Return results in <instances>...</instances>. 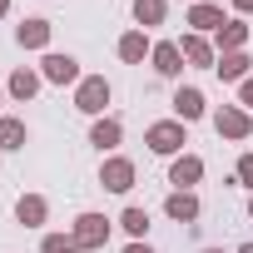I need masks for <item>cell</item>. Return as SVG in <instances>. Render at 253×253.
I'll return each mask as SVG.
<instances>
[{"mask_svg":"<svg viewBox=\"0 0 253 253\" xmlns=\"http://www.w3.org/2000/svg\"><path fill=\"white\" fill-rule=\"evenodd\" d=\"M75 104H80L84 114H104V104H109V80H104V75H84L80 89H75Z\"/></svg>","mask_w":253,"mask_h":253,"instance_id":"6da1fadb","label":"cell"},{"mask_svg":"<svg viewBox=\"0 0 253 253\" xmlns=\"http://www.w3.org/2000/svg\"><path fill=\"white\" fill-rule=\"evenodd\" d=\"M189 139H184V119H164V124H154L149 129V149L154 154H179Z\"/></svg>","mask_w":253,"mask_h":253,"instance_id":"7a4b0ae2","label":"cell"},{"mask_svg":"<svg viewBox=\"0 0 253 253\" xmlns=\"http://www.w3.org/2000/svg\"><path fill=\"white\" fill-rule=\"evenodd\" d=\"M213 129H218L223 139H248L253 119H248V109H238V104H223V109L213 114Z\"/></svg>","mask_w":253,"mask_h":253,"instance_id":"3957f363","label":"cell"},{"mask_svg":"<svg viewBox=\"0 0 253 253\" xmlns=\"http://www.w3.org/2000/svg\"><path fill=\"white\" fill-rule=\"evenodd\" d=\"M99 184L109 189V194H124L134 184V164L129 159H104V169H99Z\"/></svg>","mask_w":253,"mask_h":253,"instance_id":"277c9868","label":"cell"},{"mask_svg":"<svg viewBox=\"0 0 253 253\" xmlns=\"http://www.w3.org/2000/svg\"><path fill=\"white\" fill-rule=\"evenodd\" d=\"M189 25H194V35H209V30H223L228 20H223V10L213 5V0H194V10H189Z\"/></svg>","mask_w":253,"mask_h":253,"instance_id":"5b68a950","label":"cell"},{"mask_svg":"<svg viewBox=\"0 0 253 253\" xmlns=\"http://www.w3.org/2000/svg\"><path fill=\"white\" fill-rule=\"evenodd\" d=\"M109 238V223L99 218V213H80V223H75V243L80 248H99Z\"/></svg>","mask_w":253,"mask_h":253,"instance_id":"8992f818","label":"cell"},{"mask_svg":"<svg viewBox=\"0 0 253 253\" xmlns=\"http://www.w3.org/2000/svg\"><path fill=\"white\" fill-rule=\"evenodd\" d=\"M45 80H55V84H75V80H80V65H75L70 55H45Z\"/></svg>","mask_w":253,"mask_h":253,"instance_id":"52a82bcc","label":"cell"},{"mask_svg":"<svg viewBox=\"0 0 253 253\" xmlns=\"http://www.w3.org/2000/svg\"><path fill=\"white\" fill-rule=\"evenodd\" d=\"M199 174H204V159L184 154V159H174V169H169V184H179V189L189 194V184H199Z\"/></svg>","mask_w":253,"mask_h":253,"instance_id":"ba28073f","label":"cell"},{"mask_svg":"<svg viewBox=\"0 0 253 253\" xmlns=\"http://www.w3.org/2000/svg\"><path fill=\"white\" fill-rule=\"evenodd\" d=\"M179 55H184V60H189V65H218V60H213V50H209V40H204V35H184V40H179Z\"/></svg>","mask_w":253,"mask_h":253,"instance_id":"9c48e42d","label":"cell"},{"mask_svg":"<svg viewBox=\"0 0 253 253\" xmlns=\"http://www.w3.org/2000/svg\"><path fill=\"white\" fill-rule=\"evenodd\" d=\"M174 114H179L184 124H189V119H199V114H204V94H199L194 84H189V89H179V94H174Z\"/></svg>","mask_w":253,"mask_h":253,"instance_id":"30bf717a","label":"cell"},{"mask_svg":"<svg viewBox=\"0 0 253 253\" xmlns=\"http://www.w3.org/2000/svg\"><path fill=\"white\" fill-rule=\"evenodd\" d=\"M164 209H169V218H179V223H194V218H199V199H194V194H184V189H179V194H169V204H164Z\"/></svg>","mask_w":253,"mask_h":253,"instance_id":"8fae6325","label":"cell"},{"mask_svg":"<svg viewBox=\"0 0 253 253\" xmlns=\"http://www.w3.org/2000/svg\"><path fill=\"white\" fill-rule=\"evenodd\" d=\"M15 40H20L25 50H45V40H50V25H45V20H25V25L15 30Z\"/></svg>","mask_w":253,"mask_h":253,"instance_id":"7c38bea8","label":"cell"},{"mask_svg":"<svg viewBox=\"0 0 253 253\" xmlns=\"http://www.w3.org/2000/svg\"><path fill=\"white\" fill-rule=\"evenodd\" d=\"M154 70L174 80V75L184 70V55H179V45H154Z\"/></svg>","mask_w":253,"mask_h":253,"instance_id":"4fadbf2b","label":"cell"},{"mask_svg":"<svg viewBox=\"0 0 253 253\" xmlns=\"http://www.w3.org/2000/svg\"><path fill=\"white\" fill-rule=\"evenodd\" d=\"M223 80H248V55H238V50H228V55H218V65H213Z\"/></svg>","mask_w":253,"mask_h":253,"instance_id":"5bb4252c","label":"cell"},{"mask_svg":"<svg viewBox=\"0 0 253 253\" xmlns=\"http://www.w3.org/2000/svg\"><path fill=\"white\" fill-rule=\"evenodd\" d=\"M15 213H20V223H30V228H35V223H45V213H50V209H45V199H40V194H25V199L15 204Z\"/></svg>","mask_w":253,"mask_h":253,"instance_id":"9a60e30c","label":"cell"},{"mask_svg":"<svg viewBox=\"0 0 253 253\" xmlns=\"http://www.w3.org/2000/svg\"><path fill=\"white\" fill-rule=\"evenodd\" d=\"M35 89H40V75H35V70H15V75H10V94H15V99H30Z\"/></svg>","mask_w":253,"mask_h":253,"instance_id":"2e32d148","label":"cell"},{"mask_svg":"<svg viewBox=\"0 0 253 253\" xmlns=\"http://www.w3.org/2000/svg\"><path fill=\"white\" fill-rule=\"evenodd\" d=\"M144 50H149V40H144L139 30H129V35H124V40H119V55H124V60H129V65H139V60H144Z\"/></svg>","mask_w":253,"mask_h":253,"instance_id":"e0dca14e","label":"cell"},{"mask_svg":"<svg viewBox=\"0 0 253 253\" xmlns=\"http://www.w3.org/2000/svg\"><path fill=\"white\" fill-rule=\"evenodd\" d=\"M89 144H99V149H114V144H119V124H114V119H99L94 129H89Z\"/></svg>","mask_w":253,"mask_h":253,"instance_id":"ac0fdd59","label":"cell"},{"mask_svg":"<svg viewBox=\"0 0 253 253\" xmlns=\"http://www.w3.org/2000/svg\"><path fill=\"white\" fill-rule=\"evenodd\" d=\"M25 144V124L20 119H0V149H20Z\"/></svg>","mask_w":253,"mask_h":253,"instance_id":"d6986e66","label":"cell"},{"mask_svg":"<svg viewBox=\"0 0 253 253\" xmlns=\"http://www.w3.org/2000/svg\"><path fill=\"white\" fill-rule=\"evenodd\" d=\"M134 20L139 25H159L164 20V0H134Z\"/></svg>","mask_w":253,"mask_h":253,"instance_id":"ffe728a7","label":"cell"},{"mask_svg":"<svg viewBox=\"0 0 253 253\" xmlns=\"http://www.w3.org/2000/svg\"><path fill=\"white\" fill-rule=\"evenodd\" d=\"M243 40H248V25H238V20H228V25L218 30V45H223V50H238Z\"/></svg>","mask_w":253,"mask_h":253,"instance_id":"44dd1931","label":"cell"},{"mask_svg":"<svg viewBox=\"0 0 253 253\" xmlns=\"http://www.w3.org/2000/svg\"><path fill=\"white\" fill-rule=\"evenodd\" d=\"M45 253H80L75 233H45Z\"/></svg>","mask_w":253,"mask_h":253,"instance_id":"7402d4cb","label":"cell"},{"mask_svg":"<svg viewBox=\"0 0 253 253\" xmlns=\"http://www.w3.org/2000/svg\"><path fill=\"white\" fill-rule=\"evenodd\" d=\"M119 223L129 228L134 238H144V228H149V213H144V209H124V218H119Z\"/></svg>","mask_w":253,"mask_h":253,"instance_id":"603a6c76","label":"cell"},{"mask_svg":"<svg viewBox=\"0 0 253 253\" xmlns=\"http://www.w3.org/2000/svg\"><path fill=\"white\" fill-rule=\"evenodd\" d=\"M238 179H243V184H253V154H243V159H238Z\"/></svg>","mask_w":253,"mask_h":253,"instance_id":"cb8c5ba5","label":"cell"},{"mask_svg":"<svg viewBox=\"0 0 253 253\" xmlns=\"http://www.w3.org/2000/svg\"><path fill=\"white\" fill-rule=\"evenodd\" d=\"M243 104L253 109V80H243Z\"/></svg>","mask_w":253,"mask_h":253,"instance_id":"d4e9b609","label":"cell"},{"mask_svg":"<svg viewBox=\"0 0 253 253\" xmlns=\"http://www.w3.org/2000/svg\"><path fill=\"white\" fill-rule=\"evenodd\" d=\"M124 253H154L149 243H129V248H124Z\"/></svg>","mask_w":253,"mask_h":253,"instance_id":"484cf974","label":"cell"},{"mask_svg":"<svg viewBox=\"0 0 253 253\" xmlns=\"http://www.w3.org/2000/svg\"><path fill=\"white\" fill-rule=\"evenodd\" d=\"M233 5H238V10H253V0H233Z\"/></svg>","mask_w":253,"mask_h":253,"instance_id":"4316f807","label":"cell"},{"mask_svg":"<svg viewBox=\"0 0 253 253\" xmlns=\"http://www.w3.org/2000/svg\"><path fill=\"white\" fill-rule=\"evenodd\" d=\"M238 253H253V243H243V248H238Z\"/></svg>","mask_w":253,"mask_h":253,"instance_id":"83f0119b","label":"cell"},{"mask_svg":"<svg viewBox=\"0 0 253 253\" xmlns=\"http://www.w3.org/2000/svg\"><path fill=\"white\" fill-rule=\"evenodd\" d=\"M5 5H10V0H0V15H5Z\"/></svg>","mask_w":253,"mask_h":253,"instance_id":"f1b7e54d","label":"cell"},{"mask_svg":"<svg viewBox=\"0 0 253 253\" xmlns=\"http://www.w3.org/2000/svg\"><path fill=\"white\" fill-rule=\"evenodd\" d=\"M248 213H253V199H248Z\"/></svg>","mask_w":253,"mask_h":253,"instance_id":"f546056e","label":"cell"},{"mask_svg":"<svg viewBox=\"0 0 253 253\" xmlns=\"http://www.w3.org/2000/svg\"><path fill=\"white\" fill-rule=\"evenodd\" d=\"M204 253H218V248H204Z\"/></svg>","mask_w":253,"mask_h":253,"instance_id":"4dcf8cb0","label":"cell"}]
</instances>
